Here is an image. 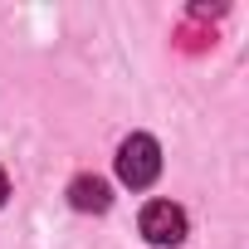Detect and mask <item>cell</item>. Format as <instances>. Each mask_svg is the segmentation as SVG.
Segmentation results:
<instances>
[{
    "mask_svg": "<svg viewBox=\"0 0 249 249\" xmlns=\"http://www.w3.org/2000/svg\"><path fill=\"white\" fill-rule=\"evenodd\" d=\"M117 176L127 181L132 191H142V186H152L157 176H161V147L147 137V132H132L127 142L117 147Z\"/></svg>",
    "mask_w": 249,
    "mask_h": 249,
    "instance_id": "cell-1",
    "label": "cell"
},
{
    "mask_svg": "<svg viewBox=\"0 0 249 249\" xmlns=\"http://www.w3.org/2000/svg\"><path fill=\"white\" fill-rule=\"evenodd\" d=\"M142 239L152 244H181L186 239V210L171 200H152L142 210Z\"/></svg>",
    "mask_w": 249,
    "mask_h": 249,
    "instance_id": "cell-2",
    "label": "cell"
},
{
    "mask_svg": "<svg viewBox=\"0 0 249 249\" xmlns=\"http://www.w3.org/2000/svg\"><path fill=\"white\" fill-rule=\"evenodd\" d=\"M69 200H73V210L103 215V210L112 205V191H107V181H103V176H73V186H69Z\"/></svg>",
    "mask_w": 249,
    "mask_h": 249,
    "instance_id": "cell-3",
    "label": "cell"
},
{
    "mask_svg": "<svg viewBox=\"0 0 249 249\" xmlns=\"http://www.w3.org/2000/svg\"><path fill=\"white\" fill-rule=\"evenodd\" d=\"M5 196H10V176L0 171V205H5Z\"/></svg>",
    "mask_w": 249,
    "mask_h": 249,
    "instance_id": "cell-4",
    "label": "cell"
}]
</instances>
